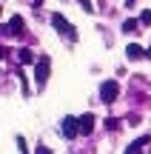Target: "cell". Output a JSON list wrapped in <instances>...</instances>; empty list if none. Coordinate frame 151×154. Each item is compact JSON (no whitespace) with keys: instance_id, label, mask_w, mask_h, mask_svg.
<instances>
[{"instance_id":"obj_1","label":"cell","mask_w":151,"mask_h":154,"mask_svg":"<svg viewBox=\"0 0 151 154\" xmlns=\"http://www.w3.org/2000/svg\"><path fill=\"white\" fill-rule=\"evenodd\" d=\"M49 72H51V60H49V54H43L40 60H34V80H37L40 88L49 83Z\"/></svg>"},{"instance_id":"obj_2","label":"cell","mask_w":151,"mask_h":154,"mask_svg":"<svg viewBox=\"0 0 151 154\" xmlns=\"http://www.w3.org/2000/svg\"><path fill=\"white\" fill-rule=\"evenodd\" d=\"M120 97V83L117 80H103L100 83V103H114Z\"/></svg>"},{"instance_id":"obj_3","label":"cell","mask_w":151,"mask_h":154,"mask_svg":"<svg viewBox=\"0 0 151 154\" xmlns=\"http://www.w3.org/2000/svg\"><path fill=\"white\" fill-rule=\"evenodd\" d=\"M51 26H54L57 32H63V34L68 32V37H71V40H77V32H74V26H71V23H68L66 17L60 14V11H54V14H51Z\"/></svg>"},{"instance_id":"obj_4","label":"cell","mask_w":151,"mask_h":154,"mask_svg":"<svg viewBox=\"0 0 151 154\" xmlns=\"http://www.w3.org/2000/svg\"><path fill=\"white\" fill-rule=\"evenodd\" d=\"M60 128H63V134H66L68 140H71V137H77V134H80V126H77V117H66Z\"/></svg>"},{"instance_id":"obj_5","label":"cell","mask_w":151,"mask_h":154,"mask_svg":"<svg viewBox=\"0 0 151 154\" xmlns=\"http://www.w3.org/2000/svg\"><path fill=\"white\" fill-rule=\"evenodd\" d=\"M77 126H80V134H91L94 131V114H83V117H77Z\"/></svg>"},{"instance_id":"obj_6","label":"cell","mask_w":151,"mask_h":154,"mask_svg":"<svg viewBox=\"0 0 151 154\" xmlns=\"http://www.w3.org/2000/svg\"><path fill=\"white\" fill-rule=\"evenodd\" d=\"M23 29H26V20H23L20 14H14L9 20V34H23Z\"/></svg>"},{"instance_id":"obj_7","label":"cell","mask_w":151,"mask_h":154,"mask_svg":"<svg viewBox=\"0 0 151 154\" xmlns=\"http://www.w3.org/2000/svg\"><path fill=\"white\" fill-rule=\"evenodd\" d=\"M148 140H151L148 134H143L140 140H134V143H131L128 149H125V154H143V146H148Z\"/></svg>"},{"instance_id":"obj_8","label":"cell","mask_w":151,"mask_h":154,"mask_svg":"<svg viewBox=\"0 0 151 154\" xmlns=\"http://www.w3.org/2000/svg\"><path fill=\"white\" fill-rule=\"evenodd\" d=\"M17 60H20V63H34L37 57H34L32 49H17Z\"/></svg>"},{"instance_id":"obj_9","label":"cell","mask_w":151,"mask_h":154,"mask_svg":"<svg viewBox=\"0 0 151 154\" xmlns=\"http://www.w3.org/2000/svg\"><path fill=\"white\" fill-rule=\"evenodd\" d=\"M125 54H128V60H140V57L146 54V51H143V49H140V46H137V43H131L128 49H125Z\"/></svg>"},{"instance_id":"obj_10","label":"cell","mask_w":151,"mask_h":154,"mask_svg":"<svg viewBox=\"0 0 151 154\" xmlns=\"http://www.w3.org/2000/svg\"><path fill=\"white\" fill-rule=\"evenodd\" d=\"M137 29H140V20H131V17H128V20L123 23V32L125 34H137Z\"/></svg>"},{"instance_id":"obj_11","label":"cell","mask_w":151,"mask_h":154,"mask_svg":"<svg viewBox=\"0 0 151 154\" xmlns=\"http://www.w3.org/2000/svg\"><path fill=\"white\" fill-rule=\"evenodd\" d=\"M106 128H108V131H117V128H120V120H114V117H108V120H106Z\"/></svg>"},{"instance_id":"obj_12","label":"cell","mask_w":151,"mask_h":154,"mask_svg":"<svg viewBox=\"0 0 151 154\" xmlns=\"http://www.w3.org/2000/svg\"><path fill=\"white\" fill-rule=\"evenodd\" d=\"M140 26H151V9L140 14Z\"/></svg>"},{"instance_id":"obj_13","label":"cell","mask_w":151,"mask_h":154,"mask_svg":"<svg viewBox=\"0 0 151 154\" xmlns=\"http://www.w3.org/2000/svg\"><path fill=\"white\" fill-rule=\"evenodd\" d=\"M77 3L83 6V11H89V14H91V11H94V3H91V0H77Z\"/></svg>"},{"instance_id":"obj_14","label":"cell","mask_w":151,"mask_h":154,"mask_svg":"<svg viewBox=\"0 0 151 154\" xmlns=\"http://www.w3.org/2000/svg\"><path fill=\"white\" fill-rule=\"evenodd\" d=\"M17 146H20V151H23V154H29V149H26V140H23V137H17Z\"/></svg>"},{"instance_id":"obj_15","label":"cell","mask_w":151,"mask_h":154,"mask_svg":"<svg viewBox=\"0 0 151 154\" xmlns=\"http://www.w3.org/2000/svg\"><path fill=\"white\" fill-rule=\"evenodd\" d=\"M34 154H51V149H46V146H40V149L34 151Z\"/></svg>"},{"instance_id":"obj_16","label":"cell","mask_w":151,"mask_h":154,"mask_svg":"<svg viewBox=\"0 0 151 154\" xmlns=\"http://www.w3.org/2000/svg\"><path fill=\"white\" fill-rule=\"evenodd\" d=\"M3 57H6V46H0V60H3Z\"/></svg>"},{"instance_id":"obj_17","label":"cell","mask_w":151,"mask_h":154,"mask_svg":"<svg viewBox=\"0 0 151 154\" xmlns=\"http://www.w3.org/2000/svg\"><path fill=\"white\" fill-rule=\"evenodd\" d=\"M40 3H43V0H34V6H40Z\"/></svg>"},{"instance_id":"obj_18","label":"cell","mask_w":151,"mask_h":154,"mask_svg":"<svg viewBox=\"0 0 151 154\" xmlns=\"http://www.w3.org/2000/svg\"><path fill=\"white\" fill-rule=\"evenodd\" d=\"M0 14H3V6H0Z\"/></svg>"}]
</instances>
